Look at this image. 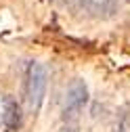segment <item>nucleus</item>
<instances>
[{
    "label": "nucleus",
    "instance_id": "obj_1",
    "mask_svg": "<svg viewBox=\"0 0 130 132\" xmlns=\"http://www.w3.org/2000/svg\"><path fill=\"white\" fill-rule=\"evenodd\" d=\"M46 69L42 63H31L29 71H27V103L31 111H38V107L42 105V98L46 92Z\"/></svg>",
    "mask_w": 130,
    "mask_h": 132
},
{
    "label": "nucleus",
    "instance_id": "obj_2",
    "mask_svg": "<svg viewBox=\"0 0 130 132\" xmlns=\"http://www.w3.org/2000/svg\"><path fill=\"white\" fill-rule=\"evenodd\" d=\"M88 101V90H86V84L84 80H74L69 88H67V94H65V107H63V118L65 120H71L84 109Z\"/></svg>",
    "mask_w": 130,
    "mask_h": 132
},
{
    "label": "nucleus",
    "instance_id": "obj_3",
    "mask_svg": "<svg viewBox=\"0 0 130 132\" xmlns=\"http://www.w3.org/2000/svg\"><path fill=\"white\" fill-rule=\"evenodd\" d=\"M2 122H4L6 132H15V130H19V126H21V107H19L17 101H13L11 96L4 98V115H2Z\"/></svg>",
    "mask_w": 130,
    "mask_h": 132
},
{
    "label": "nucleus",
    "instance_id": "obj_4",
    "mask_svg": "<svg viewBox=\"0 0 130 132\" xmlns=\"http://www.w3.org/2000/svg\"><path fill=\"white\" fill-rule=\"evenodd\" d=\"M103 2H105V0H82L84 9L88 13H92V15H101L103 13Z\"/></svg>",
    "mask_w": 130,
    "mask_h": 132
},
{
    "label": "nucleus",
    "instance_id": "obj_5",
    "mask_svg": "<svg viewBox=\"0 0 130 132\" xmlns=\"http://www.w3.org/2000/svg\"><path fill=\"white\" fill-rule=\"evenodd\" d=\"M118 2H120V0H105V2H103V13L105 15H111L113 11L118 9Z\"/></svg>",
    "mask_w": 130,
    "mask_h": 132
},
{
    "label": "nucleus",
    "instance_id": "obj_6",
    "mask_svg": "<svg viewBox=\"0 0 130 132\" xmlns=\"http://www.w3.org/2000/svg\"><path fill=\"white\" fill-rule=\"evenodd\" d=\"M61 132H76V130H74V128H69V126H67V128H63V130H61Z\"/></svg>",
    "mask_w": 130,
    "mask_h": 132
},
{
    "label": "nucleus",
    "instance_id": "obj_7",
    "mask_svg": "<svg viewBox=\"0 0 130 132\" xmlns=\"http://www.w3.org/2000/svg\"><path fill=\"white\" fill-rule=\"evenodd\" d=\"M128 2H130V0H128Z\"/></svg>",
    "mask_w": 130,
    "mask_h": 132
}]
</instances>
